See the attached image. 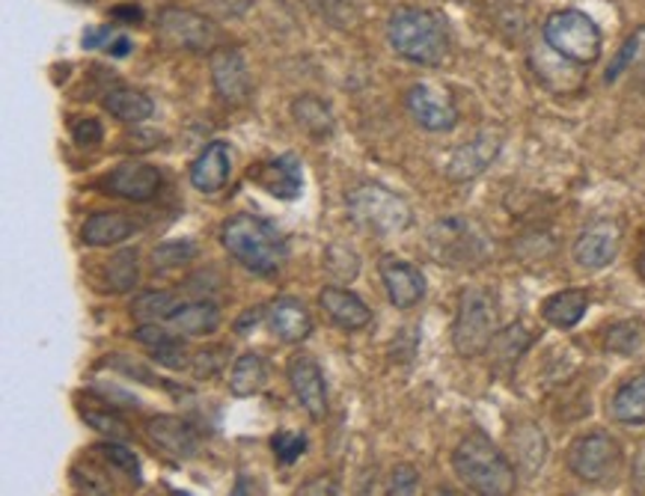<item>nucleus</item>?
Returning <instances> with one entry per match:
<instances>
[{"label":"nucleus","mask_w":645,"mask_h":496,"mask_svg":"<svg viewBox=\"0 0 645 496\" xmlns=\"http://www.w3.org/2000/svg\"><path fill=\"white\" fill-rule=\"evenodd\" d=\"M458 482L477 496H512L518 487V470L482 432L467 434L453 452Z\"/></svg>","instance_id":"nucleus-1"},{"label":"nucleus","mask_w":645,"mask_h":496,"mask_svg":"<svg viewBox=\"0 0 645 496\" xmlns=\"http://www.w3.org/2000/svg\"><path fill=\"white\" fill-rule=\"evenodd\" d=\"M387 43L408 63L441 66L449 54V31L437 12L399 7L387 22Z\"/></svg>","instance_id":"nucleus-2"},{"label":"nucleus","mask_w":645,"mask_h":496,"mask_svg":"<svg viewBox=\"0 0 645 496\" xmlns=\"http://www.w3.org/2000/svg\"><path fill=\"white\" fill-rule=\"evenodd\" d=\"M221 244L235 262L259 276H274L286 262V241L256 214H233L221 226Z\"/></svg>","instance_id":"nucleus-3"},{"label":"nucleus","mask_w":645,"mask_h":496,"mask_svg":"<svg viewBox=\"0 0 645 496\" xmlns=\"http://www.w3.org/2000/svg\"><path fill=\"white\" fill-rule=\"evenodd\" d=\"M349 217L375 235H399L413 223L411 205L382 181H360L345 193Z\"/></svg>","instance_id":"nucleus-4"},{"label":"nucleus","mask_w":645,"mask_h":496,"mask_svg":"<svg viewBox=\"0 0 645 496\" xmlns=\"http://www.w3.org/2000/svg\"><path fill=\"white\" fill-rule=\"evenodd\" d=\"M541 36H544V45L550 51L560 54L562 60L574 66H593L601 57V31L580 10L550 12L548 22L541 27Z\"/></svg>","instance_id":"nucleus-5"},{"label":"nucleus","mask_w":645,"mask_h":496,"mask_svg":"<svg viewBox=\"0 0 645 496\" xmlns=\"http://www.w3.org/2000/svg\"><path fill=\"white\" fill-rule=\"evenodd\" d=\"M497 304L488 288L470 285L461 292L453 324V345L461 357H479L497 336Z\"/></svg>","instance_id":"nucleus-6"},{"label":"nucleus","mask_w":645,"mask_h":496,"mask_svg":"<svg viewBox=\"0 0 645 496\" xmlns=\"http://www.w3.org/2000/svg\"><path fill=\"white\" fill-rule=\"evenodd\" d=\"M429 244H432L434 259L453 268H477L491 256V241L485 233L465 217H444L434 223Z\"/></svg>","instance_id":"nucleus-7"},{"label":"nucleus","mask_w":645,"mask_h":496,"mask_svg":"<svg viewBox=\"0 0 645 496\" xmlns=\"http://www.w3.org/2000/svg\"><path fill=\"white\" fill-rule=\"evenodd\" d=\"M565 464L586 485H607L619 475L622 467V446L613 434L589 432L580 434L565 454Z\"/></svg>","instance_id":"nucleus-8"},{"label":"nucleus","mask_w":645,"mask_h":496,"mask_svg":"<svg viewBox=\"0 0 645 496\" xmlns=\"http://www.w3.org/2000/svg\"><path fill=\"white\" fill-rule=\"evenodd\" d=\"M159 33L161 39L176 48L197 54H212L221 48V27L206 19L200 12L181 10V7H167L159 12Z\"/></svg>","instance_id":"nucleus-9"},{"label":"nucleus","mask_w":645,"mask_h":496,"mask_svg":"<svg viewBox=\"0 0 645 496\" xmlns=\"http://www.w3.org/2000/svg\"><path fill=\"white\" fill-rule=\"evenodd\" d=\"M209 72H212L214 93L223 105L244 107L254 95V78L247 69L244 54L233 45H221L218 51L209 54Z\"/></svg>","instance_id":"nucleus-10"},{"label":"nucleus","mask_w":645,"mask_h":496,"mask_svg":"<svg viewBox=\"0 0 645 496\" xmlns=\"http://www.w3.org/2000/svg\"><path fill=\"white\" fill-rule=\"evenodd\" d=\"M404 107H408L413 122L425 131H432V134L453 131L455 122H458V107H455L449 90L429 84V81H420L404 93Z\"/></svg>","instance_id":"nucleus-11"},{"label":"nucleus","mask_w":645,"mask_h":496,"mask_svg":"<svg viewBox=\"0 0 645 496\" xmlns=\"http://www.w3.org/2000/svg\"><path fill=\"white\" fill-rule=\"evenodd\" d=\"M247 179L256 181L277 200H297L304 190V167H301V158L295 152H283V155L265 158L247 169Z\"/></svg>","instance_id":"nucleus-12"},{"label":"nucleus","mask_w":645,"mask_h":496,"mask_svg":"<svg viewBox=\"0 0 645 496\" xmlns=\"http://www.w3.org/2000/svg\"><path fill=\"white\" fill-rule=\"evenodd\" d=\"M149 444L155 446L161 454H167L169 461H185V458H194L197 449H200V434L194 432V425L181 416H169V413H155L149 416L146 425Z\"/></svg>","instance_id":"nucleus-13"},{"label":"nucleus","mask_w":645,"mask_h":496,"mask_svg":"<svg viewBox=\"0 0 645 496\" xmlns=\"http://www.w3.org/2000/svg\"><path fill=\"white\" fill-rule=\"evenodd\" d=\"M98 188L119 200L149 202L161 190V169L143 161H128L102 176Z\"/></svg>","instance_id":"nucleus-14"},{"label":"nucleus","mask_w":645,"mask_h":496,"mask_svg":"<svg viewBox=\"0 0 645 496\" xmlns=\"http://www.w3.org/2000/svg\"><path fill=\"white\" fill-rule=\"evenodd\" d=\"M286 375L295 399L309 413V420H325L328 416V383H325V375H321L316 357L295 354L289 359Z\"/></svg>","instance_id":"nucleus-15"},{"label":"nucleus","mask_w":645,"mask_h":496,"mask_svg":"<svg viewBox=\"0 0 645 496\" xmlns=\"http://www.w3.org/2000/svg\"><path fill=\"white\" fill-rule=\"evenodd\" d=\"M619 247H622V226L615 221H595L577 235L572 256L586 271H601L619 256Z\"/></svg>","instance_id":"nucleus-16"},{"label":"nucleus","mask_w":645,"mask_h":496,"mask_svg":"<svg viewBox=\"0 0 645 496\" xmlns=\"http://www.w3.org/2000/svg\"><path fill=\"white\" fill-rule=\"evenodd\" d=\"M378 271H382V283L396 309L417 307L425 297V276L417 264L396 259V256H384Z\"/></svg>","instance_id":"nucleus-17"},{"label":"nucleus","mask_w":645,"mask_h":496,"mask_svg":"<svg viewBox=\"0 0 645 496\" xmlns=\"http://www.w3.org/2000/svg\"><path fill=\"white\" fill-rule=\"evenodd\" d=\"M500 146H503V140L497 134H491V131H482L479 138H473L465 146H458L453 152V158L446 164V179L449 181H473L479 179L482 173H485L500 155Z\"/></svg>","instance_id":"nucleus-18"},{"label":"nucleus","mask_w":645,"mask_h":496,"mask_svg":"<svg viewBox=\"0 0 645 496\" xmlns=\"http://www.w3.org/2000/svg\"><path fill=\"white\" fill-rule=\"evenodd\" d=\"M230 173H233V149L226 140H212L194 158L188 179L200 193H218L230 181Z\"/></svg>","instance_id":"nucleus-19"},{"label":"nucleus","mask_w":645,"mask_h":496,"mask_svg":"<svg viewBox=\"0 0 645 496\" xmlns=\"http://www.w3.org/2000/svg\"><path fill=\"white\" fill-rule=\"evenodd\" d=\"M318 307L325 309V316L342 330H363L372 324V309L363 304V297H357L349 288L339 285H328L318 292Z\"/></svg>","instance_id":"nucleus-20"},{"label":"nucleus","mask_w":645,"mask_h":496,"mask_svg":"<svg viewBox=\"0 0 645 496\" xmlns=\"http://www.w3.org/2000/svg\"><path fill=\"white\" fill-rule=\"evenodd\" d=\"M268 328L280 342L301 345L313 333V316L295 297H277L274 304L268 307Z\"/></svg>","instance_id":"nucleus-21"},{"label":"nucleus","mask_w":645,"mask_h":496,"mask_svg":"<svg viewBox=\"0 0 645 496\" xmlns=\"http://www.w3.org/2000/svg\"><path fill=\"white\" fill-rule=\"evenodd\" d=\"M134 339L152 354L155 363L167 366V369H188V366H191L188 349H185V342H181V333H176L173 328L140 324V328L134 330Z\"/></svg>","instance_id":"nucleus-22"},{"label":"nucleus","mask_w":645,"mask_h":496,"mask_svg":"<svg viewBox=\"0 0 645 496\" xmlns=\"http://www.w3.org/2000/svg\"><path fill=\"white\" fill-rule=\"evenodd\" d=\"M138 233V221L126 212H96L81 226V241L86 247H117Z\"/></svg>","instance_id":"nucleus-23"},{"label":"nucleus","mask_w":645,"mask_h":496,"mask_svg":"<svg viewBox=\"0 0 645 496\" xmlns=\"http://www.w3.org/2000/svg\"><path fill=\"white\" fill-rule=\"evenodd\" d=\"M221 309L212 300H194V304H179L176 312L167 318V328H173L181 336H212L221 328Z\"/></svg>","instance_id":"nucleus-24"},{"label":"nucleus","mask_w":645,"mask_h":496,"mask_svg":"<svg viewBox=\"0 0 645 496\" xmlns=\"http://www.w3.org/2000/svg\"><path fill=\"white\" fill-rule=\"evenodd\" d=\"M292 117L301 126V131H307V138L313 140H328L337 131V119H333L330 105L313 93L297 95L292 102Z\"/></svg>","instance_id":"nucleus-25"},{"label":"nucleus","mask_w":645,"mask_h":496,"mask_svg":"<svg viewBox=\"0 0 645 496\" xmlns=\"http://www.w3.org/2000/svg\"><path fill=\"white\" fill-rule=\"evenodd\" d=\"M586 309H589V295L583 288H565V292H556L541 304V318L548 321L550 328L572 330L580 324Z\"/></svg>","instance_id":"nucleus-26"},{"label":"nucleus","mask_w":645,"mask_h":496,"mask_svg":"<svg viewBox=\"0 0 645 496\" xmlns=\"http://www.w3.org/2000/svg\"><path fill=\"white\" fill-rule=\"evenodd\" d=\"M105 110L119 122L138 126V122H146L155 114V102H152V95L134 90V86H114L105 95Z\"/></svg>","instance_id":"nucleus-27"},{"label":"nucleus","mask_w":645,"mask_h":496,"mask_svg":"<svg viewBox=\"0 0 645 496\" xmlns=\"http://www.w3.org/2000/svg\"><path fill=\"white\" fill-rule=\"evenodd\" d=\"M624 74H634L636 81H645V24L643 27H636V31L624 39V45L613 57V63L607 66L603 81H607V84H615Z\"/></svg>","instance_id":"nucleus-28"},{"label":"nucleus","mask_w":645,"mask_h":496,"mask_svg":"<svg viewBox=\"0 0 645 496\" xmlns=\"http://www.w3.org/2000/svg\"><path fill=\"white\" fill-rule=\"evenodd\" d=\"M268 383V363L259 354H242L230 366V392L235 399L259 395Z\"/></svg>","instance_id":"nucleus-29"},{"label":"nucleus","mask_w":645,"mask_h":496,"mask_svg":"<svg viewBox=\"0 0 645 496\" xmlns=\"http://www.w3.org/2000/svg\"><path fill=\"white\" fill-rule=\"evenodd\" d=\"M610 413L615 423L622 425H645V371L634 375L631 380H624L622 387L615 390L613 402H610Z\"/></svg>","instance_id":"nucleus-30"},{"label":"nucleus","mask_w":645,"mask_h":496,"mask_svg":"<svg viewBox=\"0 0 645 496\" xmlns=\"http://www.w3.org/2000/svg\"><path fill=\"white\" fill-rule=\"evenodd\" d=\"M529 345H532V333L524 324H508L506 330H500L491 342V349H488L494 357V369H515V363L527 354Z\"/></svg>","instance_id":"nucleus-31"},{"label":"nucleus","mask_w":645,"mask_h":496,"mask_svg":"<svg viewBox=\"0 0 645 496\" xmlns=\"http://www.w3.org/2000/svg\"><path fill=\"white\" fill-rule=\"evenodd\" d=\"M179 307V300L167 288H149V292H140L131 300V318L140 321V324H159V321H167Z\"/></svg>","instance_id":"nucleus-32"},{"label":"nucleus","mask_w":645,"mask_h":496,"mask_svg":"<svg viewBox=\"0 0 645 496\" xmlns=\"http://www.w3.org/2000/svg\"><path fill=\"white\" fill-rule=\"evenodd\" d=\"M138 250H119L117 256H110V262L105 264V280L110 292L126 295L138 285Z\"/></svg>","instance_id":"nucleus-33"},{"label":"nucleus","mask_w":645,"mask_h":496,"mask_svg":"<svg viewBox=\"0 0 645 496\" xmlns=\"http://www.w3.org/2000/svg\"><path fill=\"white\" fill-rule=\"evenodd\" d=\"M512 446L518 449V464L527 470L529 475L541 470L544 464V454H548V444H544V434L536 428V425H520V432L515 434Z\"/></svg>","instance_id":"nucleus-34"},{"label":"nucleus","mask_w":645,"mask_h":496,"mask_svg":"<svg viewBox=\"0 0 645 496\" xmlns=\"http://www.w3.org/2000/svg\"><path fill=\"white\" fill-rule=\"evenodd\" d=\"M603 345L613 354L631 357L636 351H643L645 328L640 321H615L613 328H607V333H603Z\"/></svg>","instance_id":"nucleus-35"},{"label":"nucleus","mask_w":645,"mask_h":496,"mask_svg":"<svg viewBox=\"0 0 645 496\" xmlns=\"http://www.w3.org/2000/svg\"><path fill=\"white\" fill-rule=\"evenodd\" d=\"M271 452H274L277 464L292 467L301 454L307 452V437L297 432H277L271 437Z\"/></svg>","instance_id":"nucleus-36"},{"label":"nucleus","mask_w":645,"mask_h":496,"mask_svg":"<svg viewBox=\"0 0 645 496\" xmlns=\"http://www.w3.org/2000/svg\"><path fill=\"white\" fill-rule=\"evenodd\" d=\"M84 423L93 425L98 434H105V437L117 440V444H126V440H131V428L122 423V416H117V413L84 411Z\"/></svg>","instance_id":"nucleus-37"},{"label":"nucleus","mask_w":645,"mask_h":496,"mask_svg":"<svg viewBox=\"0 0 645 496\" xmlns=\"http://www.w3.org/2000/svg\"><path fill=\"white\" fill-rule=\"evenodd\" d=\"M309 7L321 15V19H328L330 24H339V27H349L357 19V7H354V0H309Z\"/></svg>","instance_id":"nucleus-38"},{"label":"nucleus","mask_w":645,"mask_h":496,"mask_svg":"<svg viewBox=\"0 0 645 496\" xmlns=\"http://www.w3.org/2000/svg\"><path fill=\"white\" fill-rule=\"evenodd\" d=\"M74 485L84 496H110V482H107L105 475L96 473L90 464L74 467Z\"/></svg>","instance_id":"nucleus-39"},{"label":"nucleus","mask_w":645,"mask_h":496,"mask_svg":"<svg viewBox=\"0 0 645 496\" xmlns=\"http://www.w3.org/2000/svg\"><path fill=\"white\" fill-rule=\"evenodd\" d=\"M223 363H226V351L223 349H202L197 351L191 357V366L188 369L197 375V378H214L218 371L223 369Z\"/></svg>","instance_id":"nucleus-40"},{"label":"nucleus","mask_w":645,"mask_h":496,"mask_svg":"<svg viewBox=\"0 0 645 496\" xmlns=\"http://www.w3.org/2000/svg\"><path fill=\"white\" fill-rule=\"evenodd\" d=\"M420 494V473L411 464H399L390 475L387 496H417Z\"/></svg>","instance_id":"nucleus-41"},{"label":"nucleus","mask_w":645,"mask_h":496,"mask_svg":"<svg viewBox=\"0 0 645 496\" xmlns=\"http://www.w3.org/2000/svg\"><path fill=\"white\" fill-rule=\"evenodd\" d=\"M98 452L105 454V458H107V461H110V464L119 467L122 473L134 475V479H138V475H140L138 454L131 452V449H128L126 444H102V446H98Z\"/></svg>","instance_id":"nucleus-42"},{"label":"nucleus","mask_w":645,"mask_h":496,"mask_svg":"<svg viewBox=\"0 0 645 496\" xmlns=\"http://www.w3.org/2000/svg\"><path fill=\"white\" fill-rule=\"evenodd\" d=\"M72 140L81 149H96L105 140V128L93 117H81L72 122Z\"/></svg>","instance_id":"nucleus-43"},{"label":"nucleus","mask_w":645,"mask_h":496,"mask_svg":"<svg viewBox=\"0 0 645 496\" xmlns=\"http://www.w3.org/2000/svg\"><path fill=\"white\" fill-rule=\"evenodd\" d=\"M194 244L191 241H181V244H164V247H159L155 250V264H181L188 262V259H194Z\"/></svg>","instance_id":"nucleus-44"},{"label":"nucleus","mask_w":645,"mask_h":496,"mask_svg":"<svg viewBox=\"0 0 645 496\" xmlns=\"http://www.w3.org/2000/svg\"><path fill=\"white\" fill-rule=\"evenodd\" d=\"M297 496H337V482L330 475H318L297 491Z\"/></svg>","instance_id":"nucleus-45"},{"label":"nucleus","mask_w":645,"mask_h":496,"mask_svg":"<svg viewBox=\"0 0 645 496\" xmlns=\"http://www.w3.org/2000/svg\"><path fill=\"white\" fill-rule=\"evenodd\" d=\"M631 482H634L636 494H645V446L636 452L634 470H631Z\"/></svg>","instance_id":"nucleus-46"},{"label":"nucleus","mask_w":645,"mask_h":496,"mask_svg":"<svg viewBox=\"0 0 645 496\" xmlns=\"http://www.w3.org/2000/svg\"><path fill=\"white\" fill-rule=\"evenodd\" d=\"M233 496H262V494H259V485H256L254 475L238 473V479H235V487H233Z\"/></svg>","instance_id":"nucleus-47"},{"label":"nucleus","mask_w":645,"mask_h":496,"mask_svg":"<svg viewBox=\"0 0 645 496\" xmlns=\"http://www.w3.org/2000/svg\"><path fill=\"white\" fill-rule=\"evenodd\" d=\"M114 19H119V22L140 24L143 22V10H140V7H114Z\"/></svg>","instance_id":"nucleus-48"},{"label":"nucleus","mask_w":645,"mask_h":496,"mask_svg":"<svg viewBox=\"0 0 645 496\" xmlns=\"http://www.w3.org/2000/svg\"><path fill=\"white\" fill-rule=\"evenodd\" d=\"M131 48H134V45H131V39H128V36H114V43L107 45V54H110V57H126V54H131Z\"/></svg>","instance_id":"nucleus-49"},{"label":"nucleus","mask_w":645,"mask_h":496,"mask_svg":"<svg viewBox=\"0 0 645 496\" xmlns=\"http://www.w3.org/2000/svg\"><path fill=\"white\" fill-rule=\"evenodd\" d=\"M636 274L645 280V244H643V253H640V259H636Z\"/></svg>","instance_id":"nucleus-50"},{"label":"nucleus","mask_w":645,"mask_h":496,"mask_svg":"<svg viewBox=\"0 0 645 496\" xmlns=\"http://www.w3.org/2000/svg\"><path fill=\"white\" fill-rule=\"evenodd\" d=\"M169 496H191V494H185V491H179V487H173V491H169Z\"/></svg>","instance_id":"nucleus-51"},{"label":"nucleus","mask_w":645,"mask_h":496,"mask_svg":"<svg viewBox=\"0 0 645 496\" xmlns=\"http://www.w3.org/2000/svg\"><path fill=\"white\" fill-rule=\"evenodd\" d=\"M81 3H90V0H81Z\"/></svg>","instance_id":"nucleus-52"}]
</instances>
